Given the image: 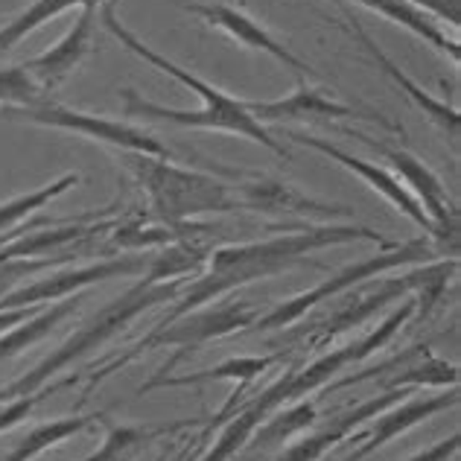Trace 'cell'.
Segmentation results:
<instances>
[{"instance_id": "3957f363", "label": "cell", "mask_w": 461, "mask_h": 461, "mask_svg": "<svg viewBox=\"0 0 461 461\" xmlns=\"http://www.w3.org/2000/svg\"><path fill=\"white\" fill-rule=\"evenodd\" d=\"M123 167L147 193L152 213L181 234L196 216L237 211L234 185L211 173L169 164L167 158L143 152H123Z\"/></svg>"}, {"instance_id": "44dd1931", "label": "cell", "mask_w": 461, "mask_h": 461, "mask_svg": "<svg viewBox=\"0 0 461 461\" xmlns=\"http://www.w3.org/2000/svg\"><path fill=\"white\" fill-rule=\"evenodd\" d=\"M44 100H50V94L30 77L23 65L0 68V105L4 108H30Z\"/></svg>"}, {"instance_id": "7c38bea8", "label": "cell", "mask_w": 461, "mask_h": 461, "mask_svg": "<svg viewBox=\"0 0 461 461\" xmlns=\"http://www.w3.org/2000/svg\"><path fill=\"white\" fill-rule=\"evenodd\" d=\"M94 27H96V6H82L74 27H70L50 50H44L35 59H30V62H23V68L30 70V77L39 82L47 94L59 88V85L88 59L91 44H94Z\"/></svg>"}, {"instance_id": "5bb4252c", "label": "cell", "mask_w": 461, "mask_h": 461, "mask_svg": "<svg viewBox=\"0 0 461 461\" xmlns=\"http://www.w3.org/2000/svg\"><path fill=\"white\" fill-rule=\"evenodd\" d=\"M350 23H348V32L350 35H357L359 39V44L366 47V53H368V59L374 65H377L383 74L392 79L394 85H400V91H406V96L411 103H415V108H420L423 114H427L435 126H441L447 135H450V140L456 143L458 140V126H461V114H458V108H453V105H447V103H441V100H435V96H429L427 91L420 88V85L415 82V79H409L403 70H400L392 59H388L380 47H377V41L371 39V35L362 30V23L357 21V18H348Z\"/></svg>"}, {"instance_id": "7402d4cb", "label": "cell", "mask_w": 461, "mask_h": 461, "mask_svg": "<svg viewBox=\"0 0 461 461\" xmlns=\"http://www.w3.org/2000/svg\"><path fill=\"white\" fill-rule=\"evenodd\" d=\"M77 307V301H68V304H62V307H53V310H47L44 315H39V319H32L30 324H23V327H18V330H12L9 336H4L0 339V362L4 359H9V357H15L18 350H23L27 345H32V342H39V339L44 336V333H50L53 327L65 319V315Z\"/></svg>"}, {"instance_id": "4316f807", "label": "cell", "mask_w": 461, "mask_h": 461, "mask_svg": "<svg viewBox=\"0 0 461 461\" xmlns=\"http://www.w3.org/2000/svg\"><path fill=\"white\" fill-rule=\"evenodd\" d=\"M30 319V310H0V330H6V327H12V324H18V321H27Z\"/></svg>"}, {"instance_id": "e0dca14e", "label": "cell", "mask_w": 461, "mask_h": 461, "mask_svg": "<svg viewBox=\"0 0 461 461\" xmlns=\"http://www.w3.org/2000/svg\"><path fill=\"white\" fill-rule=\"evenodd\" d=\"M453 403H456V394H450V397L411 400V403H406L400 411H392V415L380 418V420H377V427H374V432H371V438H368V441H362V447H359V450H357L354 456H350L348 461H357V458H362L366 453L377 450V447H383L388 438H394L397 432H403V429H409V427H415L418 420L429 418V415H435L438 409H447V406H453Z\"/></svg>"}, {"instance_id": "8fae6325", "label": "cell", "mask_w": 461, "mask_h": 461, "mask_svg": "<svg viewBox=\"0 0 461 461\" xmlns=\"http://www.w3.org/2000/svg\"><path fill=\"white\" fill-rule=\"evenodd\" d=\"M187 12L193 15H199L204 23H211V27L222 30L225 35H230L237 44L242 47H251V50H260V53H269L272 59H277L281 65L293 68L295 74L301 77H315V70L304 62V59H298L293 50H289L286 44H281L275 39V35L258 23L254 18H249L242 9H234V6H225V4H193L187 6Z\"/></svg>"}, {"instance_id": "ac0fdd59", "label": "cell", "mask_w": 461, "mask_h": 461, "mask_svg": "<svg viewBox=\"0 0 461 461\" xmlns=\"http://www.w3.org/2000/svg\"><path fill=\"white\" fill-rule=\"evenodd\" d=\"M394 400H397V394H388V397L374 400V403L359 406V409L354 411V415L342 418L333 429H324V432H319V435H312V438L295 444L286 456H281V461H315L324 450H330V447H333L339 438H342V435H345L350 427H357L359 420H366V418H371V415H377L380 409H385L388 403H394Z\"/></svg>"}, {"instance_id": "52a82bcc", "label": "cell", "mask_w": 461, "mask_h": 461, "mask_svg": "<svg viewBox=\"0 0 461 461\" xmlns=\"http://www.w3.org/2000/svg\"><path fill=\"white\" fill-rule=\"evenodd\" d=\"M216 173H222L228 178H234V199L237 211H258L266 216H348L350 211L345 204H330L319 202L301 193L298 187L286 185L281 178L269 176H237L234 169L216 167Z\"/></svg>"}, {"instance_id": "484cf974", "label": "cell", "mask_w": 461, "mask_h": 461, "mask_svg": "<svg viewBox=\"0 0 461 461\" xmlns=\"http://www.w3.org/2000/svg\"><path fill=\"white\" fill-rule=\"evenodd\" d=\"M456 450H458V435H453L450 441H444V444H438V447H432V450H427L423 456L411 458V461H444L447 456H453Z\"/></svg>"}, {"instance_id": "2e32d148", "label": "cell", "mask_w": 461, "mask_h": 461, "mask_svg": "<svg viewBox=\"0 0 461 461\" xmlns=\"http://www.w3.org/2000/svg\"><path fill=\"white\" fill-rule=\"evenodd\" d=\"M105 0H32V4L18 12L15 18L6 21L4 27H0V56L9 53L12 47L21 44L23 39H27L30 32H35L41 27V23L59 18L62 12L68 9H82V6H103Z\"/></svg>"}, {"instance_id": "30bf717a", "label": "cell", "mask_w": 461, "mask_h": 461, "mask_svg": "<svg viewBox=\"0 0 461 461\" xmlns=\"http://www.w3.org/2000/svg\"><path fill=\"white\" fill-rule=\"evenodd\" d=\"M423 254H427V240H411V242H406V246H400V249L392 251V254H377V258H368V260H362V263L348 266V269H342L339 275H333L327 284L315 286V289H310V293L298 295V298H293V301H286L284 307H277L260 327H281V324H289L293 319H298V315L304 312L307 307L319 304V301L330 298V295H336V293H342L345 286L362 281V277H371V275H377V272H383V269H392V266L409 263V260H420Z\"/></svg>"}, {"instance_id": "d4e9b609", "label": "cell", "mask_w": 461, "mask_h": 461, "mask_svg": "<svg viewBox=\"0 0 461 461\" xmlns=\"http://www.w3.org/2000/svg\"><path fill=\"white\" fill-rule=\"evenodd\" d=\"M32 403H35L32 397H30V400H15V403L6 406L4 411H0V432L9 429V427H15L18 420L27 418V415H30V409H32Z\"/></svg>"}, {"instance_id": "7a4b0ae2", "label": "cell", "mask_w": 461, "mask_h": 461, "mask_svg": "<svg viewBox=\"0 0 461 461\" xmlns=\"http://www.w3.org/2000/svg\"><path fill=\"white\" fill-rule=\"evenodd\" d=\"M354 240H371L385 246V240L371 228H359V225H310L301 228L295 234H284V237H272L263 242H246V246H228V249H216L211 258V272L208 277H202L187 293V301L178 307L187 310L199 301H208L216 293H222L228 286L254 281V277H266L272 272H281L284 266L293 260L304 258L307 251L324 249V246H342V242H354Z\"/></svg>"}, {"instance_id": "9a60e30c", "label": "cell", "mask_w": 461, "mask_h": 461, "mask_svg": "<svg viewBox=\"0 0 461 461\" xmlns=\"http://www.w3.org/2000/svg\"><path fill=\"white\" fill-rule=\"evenodd\" d=\"M354 4L366 6L371 12H380V15H385L388 21H394V23H400V27H406L409 32H415L418 39L432 44L435 50H441L444 56H450L453 65H458V59H461L458 41L450 39V35H447L435 21H429V15L423 9L406 4V0H354Z\"/></svg>"}, {"instance_id": "d6986e66", "label": "cell", "mask_w": 461, "mask_h": 461, "mask_svg": "<svg viewBox=\"0 0 461 461\" xmlns=\"http://www.w3.org/2000/svg\"><path fill=\"white\" fill-rule=\"evenodd\" d=\"M77 185H79V176L77 173H68L62 178L50 181V185L32 190V193H23V196H15V199H9V202H0V230L18 225L27 213L44 208L47 202H53L56 196H62V193H68L70 187H77Z\"/></svg>"}, {"instance_id": "cb8c5ba5", "label": "cell", "mask_w": 461, "mask_h": 461, "mask_svg": "<svg viewBox=\"0 0 461 461\" xmlns=\"http://www.w3.org/2000/svg\"><path fill=\"white\" fill-rule=\"evenodd\" d=\"M312 423V406H295L293 411H286V415L277 418L272 427L263 429V441H281V438H289L293 432L304 429Z\"/></svg>"}, {"instance_id": "8992f818", "label": "cell", "mask_w": 461, "mask_h": 461, "mask_svg": "<svg viewBox=\"0 0 461 461\" xmlns=\"http://www.w3.org/2000/svg\"><path fill=\"white\" fill-rule=\"evenodd\" d=\"M339 131L342 135H350L362 140L366 147H371L374 152H380L388 164H392L397 173H400V181L403 185H409L406 190L420 202V208L427 211L429 222L435 225V234H438L441 240H456V222H458V211H456V202L450 199V193H447V187L441 185V178L432 173V169L418 161L415 155L400 149V147H388V143L383 140H371L368 135H362V131H354L348 126H339Z\"/></svg>"}, {"instance_id": "5b68a950", "label": "cell", "mask_w": 461, "mask_h": 461, "mask_svg": "<svg viewBox=\"0 0 461 461\" xmlns=\"http://www.w3.org/2000/svg\"><path fill=\"white\" fill-rule=\"evenodd\" d=\"M4 114L12 120H27V123H35V126L74 131V135H82L88 140L105 143V147H114V149H123V152H143V155H155V158H169V149L158 138H152L149 131H143L138 126H129V123H120V120L77 112V108L53 100V96L39 103V105H30V108H4Z\"/></svg>"}, {"instance_id": "6da1fadb", "label": "cell", "mask_w": 461, "mask_h": 461, "mask_svg": "<svg viewBox=\"0 0 461 461\" xmlns=\"http://www.w3.org/2000/svg\"><path fill=\"white\" fill-rule=\"evenodd\" d=\"M117 0H105L103 9H100V18L105 23V30L114 35V39L126 47V50H131L135 56L147 59L149 65L161 68L164 74L176 77L181 85H187L190 91H196L202 100H204V108H199V112H181V108H167V105H158L152 100H143V96L135 91V88H123L120 94H123V105H126V114L131 117H143V120H164V123H176V126H187V129H213V131H230V135H242L249 138L254 143H260V147H266L269 152H275L277 158H284V161H289L293 158V152H289L281 140H277L269 129H266L263 123H258L249 108L242 100H237V96H230L220 88H213L211 82H204L199 77H193L190 70H185L181 65L169 62L167 56L155 53L149 44H143L140 39L131 30H126L123 23L117 21Z\"/></svg>"}, {"instance_id": "ffe728a7", "label": "cell", "mask_w": 461, "mask_h": 461, "mask_svg": "<svg viewBox=\"0 0 461 461\" xmlns=\"http://www.w3.org/2000/svg\"><path fill=\"white\" fill-rule=\"evenodd\" d=\"M88 418H62V420H53V423H44V427L32 429L27 438H23L15 450H12L4 461H30L39 453H44L47 447H53L59 441L70 438V435H77L79 429L88 427Z\"/></svg>"}, {"instance_id": "277c9868", "label": "cell", "mask_w": 461, "mask_h": 461, "mask_svg": "<svg viewBox=\"0 0 461 461\" xmlns=\"http://www.w3.org/2000/svg\"><path fill=\"white\" fill-rule=\"evenodd\" d=\"M161 277L158 275H149V281L147 284H140L138 289H131L129 295H123L120 301H114L112 307L108 310H103L96 319L85 327L82 333H77L74 339H70L68 345H62L56 350L53 357H47L39 368H32L27 377L23 380H18V383H12L6 392H0V400L4 397H23V394H30V392H35L50 374H56L59 368H65L68 362H74L77 357H82L85 350H91V348H96L103 342V339H108L112 333H117L120 327H123L131 315H138L143 307H152V304H158V301H164V298H169L176 293V284H169V286H155Z\"/></svg>"}, {"instance_id": "603a6c76", "label": "cell", "mask_w": 461, "mask_h": 461, "mask_svg": "<svg viewBox=\"0 0 461 461\" xmlns=\"http://www.w3.org/2000/svg\"><path fill=\"white\" fill-rule=\"evenodd\" d=\"M143 438H147V432H140V429H112V432H108L103 450L94 453L91 458H85V461H123Z\"/></svg>"}, {"instance_id": "ba28073f", "label": "cell", "mask_w": 461, "mask_h": 461, "mask_svg": "<svg viewBox=\"0 0 461 461\" xmlns=\"http://www.w3.org/2000/svg\"><path fill=\"white\" fill-rule=\"evenodd\" d=\"M249 114L258 123H281V120H368V123H380L392 131H400L392 120L371 112V108H354L345 103L330 100L321 88H310V85H298L295 94L284 96V100H242Z\"/></svg>"}, {"instance_id": "9c48e42d", "label": "cell", "mask_w": 461, "mask_h": 461, "mask_svg": "<svg viewBox=\"0 0 461 461\" xmlns=\"http://www.w3.org/2000/svg\"><path fill=\"white\" fill-rule=\"evenodd\" d=\"M284 138H289L293 143H301V147H307V149L321 152V155L330 158V161H336L339 167L350 169V173L359 176L371 190H377L383 199L392 202L400 213H406L411 222H418L423 230H429V234H435V225L429 222L427 211L420 208V202H418L415 196H411V193L406 190V185H403V181H400L394 173H388V169H383V167H377V164H371V161H362L359 155H350V152H345V149L333 147L330 140L315 138V135H307V131H286Z\"/></svg>"}, {"instance_id": "4fadbf2b", "label": "cell", "mask_w": 461, "mask_h": 461, "mask_svg": "<svg viewBox=\"0 0 461 461\" xmlns=\"http://www.w3.org/2000/svg\"><path fill=\"white\" fill-rule=\"evenodd\" d=\"M140 266H143L140 258H129V260L96 263V266L77 269V272L50 275V277H44V281H35L32 286L18 289V293H12L9 298H4V301H0V310H18V307H27V304H41V301H56L62 295L77 293L79 286L105 281V277H114V275H131V272H138Z\"/></svg>"}]
</instances>
